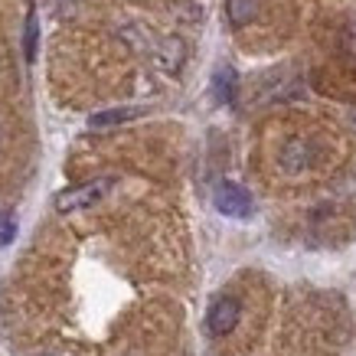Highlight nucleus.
I'll return each mask as SVG.
<instances>
[{"label":"nucleus","mask_w":356,"mask_h":356,"mask_svg":"<svg viewBox=\"0 0 356 356\" xmlns=\"http://www.w3.org/2000/svg\"><path fill=\"white\" fill-rule=\"evenodd\" d=\"M213 203H216V209L222 213V216H229V219H248L252 216V209H255L252 193H248L245 186L232 184V180H222V184L216 186Z\"/></svg>","instance_id":"obj_2"},{"label":"nucleus","mask_w":356,"mask_h":356,"mask_svg":"<svg viewBox=\"0 0 356 356\" xmlns=\"http://www.w3.org/2000/svg\"><path fill=\"white\" fill-rule=\"evenodd\" d=\"M261 0H226V13L232 26H248V23L259 17Z\"/></svg>","instance_id":"obj_8"},{"label":"nucleus","mask_w":356,"mask_h":356,"mask_svg":"<svg viewBox=\"0 0 356 356\" xmlns=\"http://www.w3.org/2000/svg\"><path fill=\"white\" fill-rule=\"evenodd\" d=\"M56 3H59V7H65V10H69V7H76V3H82V0H56Z\"/></svg>","instance_id":"obj_11"},{"label":"nucleus","mask_w":356,"mask_h":356,"mask_svg":"<svg viewBox=\"0 0 356 356\" xmlns=\"http://www.w3.org/2000/svg\"><path fill=\"white\" fill-rule=\"evenodd\" d=\"M36 43H40V20H36V13L26 17V36H23V53H26V63L36 59Z\"/></svg>","instance_id":"obj_9"},{"label":"nucleus","mask_w":356,"mask_h":356,"mask_svg":"<svg viewBox=\"0 0 356 356\" xmlns=\"http://www.w3.org/2000/svg\"><path fill=\"white\" fill-rule=\"evenodd\" d=\"M281 167L288 173H301L311 167V144L307 140H288L281 151Z\"/></svg>","instance_id":"obj_6"},{"label":"nucleus","mask_w":356,"mask_h":356,"mask_svg":"<svg viewBox=\"0 0 356 356\" xmlns=\"http://www.w3.org/2000/svg\"><path fill=\"white\" fill-rule=\"evenodd\" d=\"M350 128L356 131V111H353V115H350Z\"/></svg>","instance_id":"obj_12"},{"label":"nucleus","mask_w":356,"mask_h":356,"mask_svg":"<svg viewBox=\"0 0 356 356\" xmlns=\"http://www.w3.org/2000/svg\"><path fill=\"white\" fill-rule=\"evenodd\" d=\"M17 236V219L10 213H0V245H10Z\"/></svg>","instance_id":"obj_10"},{"label":"nucleus","mask_w":356,"mask_h":356,"mask_svg":"<svg viewBox=\"0 0 356 356\" xmlns=\"http://www.w3.org/2000/svg\"><path fill=\"white\" fill-rule=\"evenodd\" d=\"M147 108H140V105H121V108H105V111H95L92 118H88V128L95 131H105V128H118V124H128V121L140 118Z\"/></svg>","instance_id":"obj_5"},{"label":"nucleus","mask_w":356,"mask_h":356,"mask_svg":"<svg viewBox=\"0 0 356 356\" xmlns=\"http://www.w3.org/2000/svg\"><path fill=\"white\" fill-rule=\"evenodd\" d=\"M154 63L161 65L163 72H170V76H177L180 72V65L186 63V46L180 36H163L161 43H154Z\"/></svg>","instance_id":"obj_4"},{"label":"nucleus","mask_w":356,"mask_h":356,"mask_svg":"<svg viewBox=\"0 0 356 356\" xmlns=\"http://www.w3.org/2000/svg\"><path fill=\"white\" fill-rule=\"evenodd\" d=\"M238 314H242V307H238L236 298H216L213 307H209V314H206V327H209V334L213 337L232 334L236 324H238Z\"/></svg>","instance_id":"obj_3"},{"label":"nucleus","mask_w":356,"mask_h":356,"mask_svg":"<svg viewBox=\"0 0 356 356\" xmlns=\"http://www.w3.org/2000/svg\"><path fill=\"white\" fill-rule=\"evenodd\" d=\"M236 88H238L236 69H232V65H219L216 72H213V95H216V102H222V105H232Z\"/></svg>","instance_id":"obj_7"},{"label":"nucleus","mask_w":356,"mask_h":356,"mask_svg":"<svg viewBox=\"0 0 356 356\" xmlns=\"http://www.w3.org/2000/svg\"><path fill=\"white\" fill-rule=\"evenodd\" d=\"M111 190V180L108 177H98V180H88V184H79V186H69L63 193L56 196V213H79V209H88V206L102 203Z\"/></svg>","instance_id":"obj_1"}]
</instances>
